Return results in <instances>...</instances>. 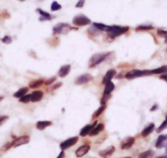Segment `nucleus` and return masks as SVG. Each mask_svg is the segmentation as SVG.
Listing matches in <instances>:
<instances>
[{"label":"nucleus","instance_id":"36","mask_svg":"<svg viewBox=\"0 0 167 158\" xmlns=\"http://www.w3.org/2000/svg\"><path fill=\"white\" fill-rule=\"evenodd\" d=\"M7 119H8V116H0V126H1Z\"/></svg>","mask_w":167,"mask_h":158},{"label":"nucleus","instance_id":"44","mask_svg":"<svg viewBox=\"0 0 167 158\" xmlns=\"http://www.w3.org/2000/svg\"><path fill=\"white\" fill-rule=\"evenodd\" d=\"M18 1H21V2H24V1H26V0H18Z\"/></svg>","mask_w":167,"mask_h":158},{"label":"nucleus","instance_id":"46","mask_svg":"<svg viewBox=\"0 0 167 158\" xmlns=\"http://www.w3.org/2000/svg\"><path fill=\"white\" fill-rule=\"evenodd\" d=\"M166 153H167V147H166Z\"/></svg>","mask_w":167,"mask_h":158},{"label":"nucleus","instance_id":"17","mask_svg":"<svg viewBox=\"0 0 167 158\" xmlns=\"http://www.w3.org/2000/svg\"><path fill=\"white\" fill-rule=\"evenodd\" d=\"M44 97V93L43 92L37 90V91H34L31 93V102H39Z\"/></svg>","mask_w":167,"mask_h":158},{"label":"nucleus","instance_id":"24","mask_svg":"<svg viewBox=\"0 0 167 158\" xmlns=\"http://www.w3.org/2000/svg\"><path fill=\"white\" fill-rule=\"evenodd\" d=\"M44 84V81L43 79H38V80H34L32 82L30 83L29 86L31 89H37Z\"/></svg>","mask_w":167,"mask_h":158},{"label":"nucleus","instance_id":"39","mask_svg":"<svg viewBox=\"0 0 167 158\" xmlns=\"http://www.w3.org/2000/svg\"><path fill=\"white\" fill-rule=\"evenodd\" d=\"M61 85V83H58V85H55L52 88V90H54V89H58Z\"/></svg>","mask_w":167,"mask_h":158},{"label":"nucleus","instance_id":"27","mask_svg":"<svg viewBox=\"0 0 167 158\" xmlns=\"http://www.w3.org/2000/svg\"><path fill=\"white\" fill-rule=\"evenodd\" d=\"M154 155V152L151 150H148L146 152H143L140 155L138 156V158H152Z\"/></svg>","mask_w":167,"mask_h":158},{"label":"nucleus","instance_id":"15","mask_svg":"<svg viewBox=\"0 0 167 158\" xmlns=\"http://www.w3.org/2000/svg\"><path fill=\"white\" fill-rule=\"evenodd\" d=\"M71 65H64V66H62V67L60 68L59 70V71H58V76H60V77H65V76H67L69 74L70 72V70H71Z\"/></svg>","mask_w":167,"mask_h":158},{"label":"nucleus","instance_id":"13","mask_svg":"<svg viewBox=\"0 0 167 158\" xmlns=\"http://www.w3.org/2000/svg\"><path fill=\"white\" fill-rule=\"evenodd\" d=\"M156 147L157 148H161L164 147H167V135H160L158 137L157 142H156Z\"/></svg>","mask_w":167,"mask_h":158},{"label":"nucleus","instance_id":"33","mask_svg":"<svg viewBox=\"0 0 167 158\" xmlns=\"http://www.w3.org/2000/svg\"><path fill=\"white\" fill-rule=\"evenodd\" d=\"M110 97H111V95L110 94H103V98H102V99H101V104L102 105L105 104L106 102L110 98Z\"/></svg>","mask_w":167,"mask_h":158},{"label":"nucleus","instance_id":"47","mask_svg":"<svg viewBox=\"0 0 167 158\" xmlns=\"http://www.w3.org/2000/svg\"><path fill=\"white\" fill-rule=\"evenodd\" d=\"M166 119H167V115H166Z\"/></svg>","mask_w":167,"mask_h":158},{"label":"nucleus","instance_id":"2","mask_svg":"<svg viewBox=\"0 0 167 158\" xmlns=\"http://www.w3.org/2000/svg\"><path fill=\"white\" fill-rule=\"evenodd\" d=\"M151 70H129V72L125 74V78L127 79H133L138 77H141V76H149L151 75Z\"/></svg>","mask_w":167,"mask_h":158},{"label":"nucleus","instance_id":"25","mask_svg":"<svg viewBox=\"0 0 167 158\" xmlns=\"http://www.w3.org/2000/svg\"><path fill=\"white\" fill-rule=\"evenodd\" d=\"M167 72V66H163V67H159V68H157V69L151 70V74H166Z\"/></svg>","mask_w":167,"mask_h":158},{"label":"nucleus","instance_id":"32","mask_svg":"<svg viewBox=\"0 0 167 158\" xmlns=\"http://www.w3.org/2000/svg\"><path fill=\"white\" fill-rule=\"evenodd\" d=\"M12 38L10 37V36H8V35H6V36H4L3 39H2V42L3 43H4V44H6V45H9V44H11L12 43Z\"/></svg>","mask_w":167,"mask_h":158},{"label":"nucleus","instance_id":"42","mask_svg":"<svg viewBox=\"0 0 167 158\" xmlns=\"http://www.w3.org/2000/svg\"><path fill=\"white\" fill-rule=\"evenodd\" d=\"M157 158H167V156H161V157H158Z\"/></svg>","mask_w":167,"mask_h":158},{"label":"nucleus","instance_id":"3","mask_svg":"<svg viewBox=\"0 0 167 158\" xmlns=\"http://www.w3.org/2000/svg\"><path fill=\"white\" fill-rule=\"evenodd\" d=\"M109 54V53H96L93 55L89 60V67H94L97 65L103 62Z\"/></svg>","mask_w":167,"mask_h":158},{"label":"nucleus","instance_id":"11","mask_svg":"<svg viewBox=\"0 0 167 158\" xmlns=\"http://www.w3.org/2000/svg\"><path fill=\"white\" fill-rule=\"evenodd\" d=\"M97 123H98V120L94 121L93 124H92V125H85V126L84 127V128H82V130H81L80 135L82 136V137H84V136L89 134L90 131L93 130V127H95L97 125Z\"/></svg>","mask_w":167,"mask_h":158},{"label":"nucleus","instance_id":"38","mask_svg":"<svg viewBox=\"0 0 167 158\" xmlns=\"http://www.w3.org/2000/svg\"><path fill=\"white\" fill-rule=\"evenodd\" d=\"M160 79H163L166 82H167V74H162V75L160 76Z\"/></svg>","mask_w":167,"mask_h":158},{"label":"nucleus","instance_id":"26","mask_svg":"<svg viewBox=\"0 0 167 158\" xmlns=\"http://www.w3.org/2000/svg\"><path fill=\"white\" fill-rule=\"evenodd\" d=\"M105 109H106V104L102 105V106H101V107H100V108H98V110H97L94 113H93V119H96V118H98V117L101 114L103 113Z\"/></svg>","mask_w":167,"mask_h":158},{"label":"nucleus","instance_id":"16","mask_svg":"<svg viewBox=\"0 0 167 158\" xmlns=\"http://www.w3.org/2000/svg\"><path fill=\"white\" fill-rule=\"evenodd\" d=\"M36 11L41 15V16L39 17V21H40V22L50 21V20L52 19V16L49 13H47V12H44V11H43V10L40 9V8H38Z\"/></svg>","mask_w":167,"mask_h":158},{"label":"nucleus","instance_id":"9","mask_svg":"<svg viewBox=\"0 0 167 158\" xmlns=\"http://www.w3.org/2000/svg\"><path fill=\"white\" fill-rule=\"evenodd\" d=\"M134 138H133V137H127V138H125L122 142H121L120 148H121V149H124V150L130 148L132 146H133V144L134 143Z\"/></svg>","mask_w":167,"mask_h":158},{"label":"nucleus","instance_id":"19","mask_svg":"<svg viewBox=\"0 0 167 158\" xmlns=\"http://www.w3.org/2000/svg\"><path fill=\"white\" fill-rule=\"evenodd\" d=\"M155 129V125L153 123H151L148 125V126L145 128L144 130H143V131H142V136L143 137H148L150 134L152 133V131L154 130Z\"/></svg>","mask_w":167,"mask_h":158},{"label":"nucleus","instance_id":"34","mask_svg":"<svg viewBox=\"0 0 167 158\" xmlns=\"http://www.w3.org/2000/svg\"><path fill=\"white\" fill-rule=\"evenodd\" d=\"M84 3H85V0H79L78 3H76V5H75V7H78V8L83 7L84 5Z\"/></svg>","mask_w":167,"mask_h":158},{"label":"nucleus","instance_id":"4","mask_svg":"<svg viewBox=\"0 0 167 158\" xmlns=\"http://www.w3.org/2000/svg\"><path fill=\"white\" fill-rule=\"evenodd\" d=\"M72 22H73V24L75 25H76V26H85V25H89L90 23H91V21L86 16L80 14V15H77V16H75L74 18H73Z\"/></svg>","mask_w":167,"mask_h":158},{"label":"nucleus","instance_id":"31","mask_svg":"<svg viewBox=\"0 0 167 158\" xmlns=\"http://www.w3.org/2000/svg\"><path fill=\"white\" fill-rule=\"evenodd\" d=\"M166 128H167V119H166V120L162 122V124H161V125H160V127H159L157 129V133H160L162 130H164Z\"/></svg>","mask_w":167,"mask_h":158},{"label":"nucleus","instance_id":"12","mask_svg":"<svg viewBox=\"0 0 167 158\" xmlns=\"http://www.w3.org/2000/svg\"><path fill=\"white\" fill-rule=\"evenodd\" d=\"M90 150V146L89 145H83L80 147L79 148L75 151V155L77 157H81L85 154H87L89 151Z\"/></svg>","mask_w":167,"mask_h":158},{"label":"nucleus","instance_id":"40","mask_svg":"<svg viewBox=\"0 0 167 158\" xmlns=\"http://www.w3.org/2000/svg\"><path fill=\"white\" fill-rule=\"evenodd\" d=\"M64 156H65V152H63V151H61V152H60L59 156H58L57 158H63V157H64Z\"/></svg>","mask_w":167,"mask_h":158},{"label":"nucleus","instance_id":"22","mask_svg":"<svg viewBox=\"0 0 167 158\" xmlns=\"http://www.w3.org/2000/svg\"><path fill=\"white\" fill-rule=\"evenodd\" d=\"M28 88L27 87H24V88H21V89H20L18 91H16L13 96L15 97V98H22L23 96H25V95L27 93V92H28Z\"/></svg>","mask_w":167,"mask_h":158},{"label":"nucleus","instance_id":"29","mask_svg":"<svg viewBox=\"0 0 167 158\" xmlns=\"http://www.w3.org/2000/svg\"><path fill=\"white\" fill-rule=\"evenodd\" d=\"M61 8V6L58 3V2H52V3L51 4V11L52 12H55V11H58Z\"/></svg>","mask_w":167,"mask_h":158},{"label":"nucleus","instance_id":"43","mask_svg":"<svg viewBox=\"0 0 167 158\" xmlns=\"http://www.w3.org/2000/svg\"><path fill=\"white\" fill-rule=\"evenodd\" d=\"M3 99V96H0V101H2Z\"/></svg>","mask_w":167,"mask_h":158},{"label":"nucleus","instance_id":"41","mask_svg":"<svg viewBox=\"0 0 167 158\" xmlns=\"http://www.w3.org/2000/svg\"><path fill=\"white\" fill-rule=\"evenodd\" d=\"M157 105H154V106L151 108V111H155V109H157Z\"/></svg>","mask_w":167,"mask_h":158},{"label":"nucleus","instance_id":"6","mask_svg":"<svg viewBox=\"0 0 167 158\" xmlns=\"http://www.w3.org/2000/svg\"><path fill=\"white\" fill-rule=\"evenodd\" d=\"M78 140H79V138L78 137H72V138H70V139H67V140H65L64 142H62L60 144V148L62 151H64L66 149L69 148H71L72 146H74L76 142H78Z\"/></svg>","mask_w":167,"mask_h":158},{"label":"nucleus","instance_id":"45","mask_svg":"<svg viewBox=\"0 0 167 158\" xmlns=\"http://www.w3.org/2000/svg\"><path fill=\"white\" fill-rule=\"evenodd\" d=\"M124 158H132V157H124Z\"/></svg>","mask_w":167,"mask_h":158},{"label":"nucleus","instance_id":"14","mask_svg":"<svg viewBox=\"0 0 167 158\" xmlns=\"http://www.w3.org/2000/svg\"><path fill=\"white\" fill-rule=\"evenodd\" d=\"M115 152V147L113 146H110L108 148H106V149H103L102 151L99 152V156L103 157H109L112 156Z\"/></svg>","mask_w":167,"mask_h":158},{"label":"nucleus","instance_id":"21","mask_svg":"<svg viewBox=\"0 0 167 158\" xmlns=\"http://www.w3.org/2000/svg\"><path fill=\"white\" fill-rule=\"evenodd\" d=\"M115 89V85L112 81L106 83L105 85V89H104V93L103 94H111V93Z\"/></svg>","mask_w":167,"mask_h":158},{"label":"nucleus","instance_id":"8","mask_svg":"<svg viewBox=\"0 0 167 158\" xmlns=\"http://www.w3.org/2000/svg\"><path fill=\"white\" fill-rule=\"evenodd\" d=\"M93 79V77L91 75L89 74H84V75H81L78 77L77 79H75V85H84V84H87L89 83L90 80Z\"/></svg>","mask_w":167,"mask_h":158},{"label":"nucleus","instance_id":"23","mask_svg":"<svg viewBox=\"0 0 167 158\" xmlns=\"http://www.w3.org/2000/svg\"><path fill=\"white\" fill-rule=\"evenodd\" d=\"M93 25L97 29V30H98L99 31H105L106 32L107 31V30L109 29V25H104L103 23H97V22H94L93 24Z\"/></svg>","mask_w":167,"mask_h":158},{"label":"nucleus","instance_id":"37","mask_svg":"<svg viewBox=\"0 0 167 158\" xmlns=\"http://www.w3.org/2000/svg\"><path fill=\"white\" fill-rule=\"evenodd\" d=\"M55 80H56V78H55V77H52V79H48L47 81H45L44 84L46 85H50L52 84H53V82H54Z\"/></svg>","mask_w":167,"mask_h":158},{"label":"nucleus","instance_id":"28","mask_svg":"<svg viewBox=\"0 0 167 158\" xmlns=\"http://www.w3.org/2000/svg\"><path fill=\"white\" fill-rule=\"evenodd\" d=\"M153 26L149 25H138V27L136 28V30L138 31H142V30H152Z\"/></svg>","mask_w":167,"mask_h":158},{"label":"nucleus","instance_id":"18","mask_svg":"<svg viewBox=\"0 0 167 158\" xmlns=\"http://www.w3.org/2000/svg\"><path fill=\"white\" fill-rule=\"evenodd\" d=\"M103 130H104V125H103V124H98V125H97L95 127H93V130L90 131L89 135L90 136L97 135V134H98L99 133H101Z\"/></svg>","mask_w":167,"mask_h":158},{"label":"nucleus","instance_id":"20","mask_svg":"<svg viewBox=\"0 0 167 158\" xmlns=\"http://www.w3.org/2000/svg\"><path fill=\"white\" fill-rule=\"evenodd\" d=\"M52 125L51 121H48V120H43V121H38L36 123V128L39 130H44L45 128L50 126Z\"/></svg>","mask_w":167,"mask_h":158},{"label":"nucleus","instance_id":"35","mask_svg":"<svg viewBox=\"0 0 167 158\" xmlns=\"http://www.w3.org/2000/svg\"><path fill=\"white\" fill-rule=\"evenodd\" d=\"M157 34L160 35V36H162V37L167 38V31H165V30H158Z\"/></svg>","mask_w":167,"mask_h":158},{"label":"nucleus","instance_id":"7","mask_svg":"<svg viewBox=\"0 0 167 158\" xmlns=\"http://www.w3.org/2000/svg\"><path fill=\"white\" fill-rule=\"evenodd\" d=\"M30 142V136L29 135H22L16 139L13 142V148H16L19 146L24 145V144H27Z\"/></svg>","mask_w":167,"mask_h":158},{"label":"nucleus","instance_id":"1","mask_svg":"<svg viewBox=\"0 0 167 158\" xmlns=\"http://www.w3.org/2000/svg\"><path fill=\"white\" fill-rule=\"evenodd\" d=\"M128 26H120V25H111L107 30L106 33L111 38L115 39L120 35L125 34L129 30Z\"/></svg>","mask_w":167,"mask_h":158},{"label":"nucleus","instance_id":"30","mask_svg":"<svg viewBox=\"0 0 167 158\" xmlns=\"http://www.w3.org/2000/svg\"><path fill=\"white\" fill-rule=\"evenodd\" d=\"M30 101H31V94L25 95V96H23L22 98H20V102H23V103H27Z\"/></svg>","mask_w":167,"mask_h":158},{"label":"nucleus","instance_id":"10","mask_svg":"<svg viewBox=\"0 0 167 158\" xmlns=\"http://www.w3.org/2000/svg\"><path fill=\"white\" fill-rule=\"evenodd\" d=\"M116 75V70L114 69H111L109 70H107V72L106 73L105 76L103 77V80H102V84L103 85H106V83L112 81V79L115 77Z\"/></svg>","mask_w":167,"mask_h":158},{"label":"nucleus","instance_id":"5","mask_svg":"<svg viewBox=\"0 0 167 158\" xmlns=\"http://www.w3.org/2000/svg\"><path fill=\"white\" fill-rule=\"evenodd\" d=\"M72 29L71 25L67 23H58L53 27L52 30L53 34H67Z\"/></svg>","mask_w":167,"mask_h":158}]
</instances>
